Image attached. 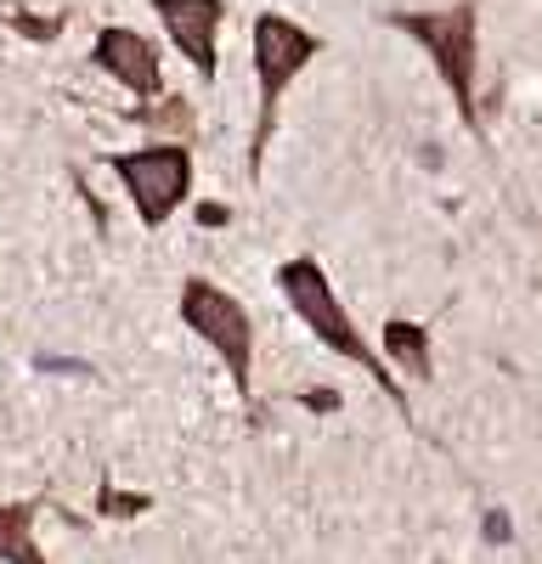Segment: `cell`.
I'll return each mask as SVG.
<instances>
[{
	"mask_svg": "<svg viewBox=\"0 0 542 564\" xmlns=\"http://www.w3.org/2000/svg\"><path fill=\"white\" fill-rule=\"evenodd\" d=\"M278 294H283V305L294 311V322L311 327V339H316V345L334 350V356L350 361V367H361V372H368V379L384 390V401H390L401 417H413L406 384L390 372V361L368 345V334L356 327V316L345 311V300H339V289H334V276L323 271V260H316V254H294V260H283V265H278Z\"/></svg>",
	"mask_w": 542,
	"mask_h": 564,
	"instance_id": "obj_1",
	"label": "cell"
},
{
	"mask_svg": "<svg viewBox=\"0 0 542 564\" xmlns=\"http://www.w3.org/2000/svg\"><path fill=\"white\" fill-rule=\"evenodd\" d=\"M323 57V34L283 12H254L249 23V68H254V130H249V181H260L271 135H278V108L283 90Z\"/></svg>",
	"mask_w": 542,
	"mask_h": 564,
	"instance_id": "obj_2",
	"label": "cell"
},
{
	"mask_svg": "<svg viewBox=\"0 0 542 564\" xmlns=\"http://www.w3.org/2000/svg\"><path fill=\"white\" fill-rule=\"evenodd\" d=\"M384 23L395 34H406L413 45H424V57L435 63L441 85L452 90L464 130H475L486 141V119H480V0H458L441 12H384Z\"/></svg>",
	"mask_w": 542,
	"mask_h": 564,
	"instance_id": "obj_3",
	"label": "cell"
},
{
	"mask_svg": "<svg viewBox=\"0 0 542 564\" xmlns=\"http://www.w3.org/2000/svg\"><path fill=\"white\" fill-rule=\"evenodd\" d=\"M175 311H181V327L220 356L232 390L243 401H254V316H249V305L209 276H187L175 294Z\"/></svg>",
	"mask_w": 542,
	"mask_h": 564,
	"instance_id": "obj_4",
	"label": "cell"
},
{
	"mask_svg": "<svg viewBox=\"0 0 542 564\" xmlns=\"http://www.w3.org/2000/svg\"><path fill=\"white\" fill-rule=\"evenodd\" d=\"M102 164L119 175L136 220L148 231L175 220L193 198V141H148V148H130V153H108Z\"/></svg>",
	"mask_w": 542,
	"mask_h": 564,
	"instance_id": "obj_5",
	"label": "cell"
},
{
	"mask_svg": "<svg viewBox=\"0 0 542 564\" xmlns=\"http://www.w3.org/2000/svg\"><path fill=\"white\" fill-rule=\"evenodd\" d=\"M90 63H97L113 85H124L136 102L164 97V52H159L142 29H124V23L102 29L97 45H90Z\"/></svg>",
	"mask_w": 542,
	"mask_h": 564,
	"instance_id": "obj_6",
	"label": "cell"
},
{
	"mask_svg": "<svg viewBox=\"0 0 542 564\" xmlns=\"http://www.w3.org/2000/svg\"><path fill=\"white\" fill-rule=\"evenodd\" d=\"M153 12L170 34V45L187 57L193 74H204V85L220 68V23H226V0H153Z\"/></svg>",
	"mask_w": 542,
	"mask_h": 564,
	"instance_id": "obj_7",
	"label": "cell"
},
{
	"mask_svg": "<svg viewBox=\"0 0 542 564\" xmlns=\"http://www.w3.org/2000/svg\"><path fill=\"white\" fill-rule=\"evenodd\" d=\"M384 361H390V372H406V379L430 384V379H435L430 327H424V322H406V316H390V322H384Z\"/></svg>",
	"mask_w": 542,
	"mask_h": 564,
	"instance_id": "obj_8",
	"label": "cell"
},
{
	"mask_svg": "<svg viewBox=\"0 0 542 564\" xmlns=\"http://www.w3.org/2000/svg\"><path fill=\"white\" fill-rule=\"evenodd\" d=\"M45 497H23V502H0V564H52L34 542V520H40Z\"/></svg>",
	"mask_w": 542,
	"mask_h": 564,
	"instance_id": "obj_9",
	"label": "cell"
},
{
	"mask_svg": "<svg viewBox=\"0 0 542 564\" xmlns=\"http://www.w3.org/2000/svg\"><path fill=\"white\" fill-rule=\"evenodd\" d=\"M130 119L159 130V141H164V130H175V141H193V130H198V108H193V97H181V90H164V97L130 108Z\"/></svg>",
	"mask_w": 542,
	"mask_h": 564,
	"instance_id": "obj_10",
	"label": "cell"
},
{
	"mask_svg": "<svg viewBox=\"0 0 542 564\" xmlns=\"http://www.w3.org/2000/svg\"><path fill=\"white\" fill-rule=\"evenodd\" d=\"M148 508H153L148 491H113V486L97 491V513H102V520H136V513H148Z\"/></svg>",
	"mask_w": 542,
	"mask_h": 564,
	"instance_id": "obj_11",
	"label": "cell"
},
{
	"mask_svg": "<svg viewBox=\"0 0 542 564\" xmlns=\"http://www.w3.org/2000/svg\"><path fill=\"white\" fill-rule=\"evenodd\" d=\"M480 531H486V542H509V536H514V525H509L503 508H486V525H480Z\"/></svg>",
	"mask_w": 542,
	"mask_h": 564,
	"instance_id": "obj_12",
	"label": "cell"
},
{
	"mask_svg": "<svg viewBox=\"0 0 542 564\" xmlns=\"http://www.w3.org/2000/svg\"><path fill=\"white\" fill-rule=\"evenodd\" d=\"M300 406H311V412H339V406H345V395H339V390H305V395H300Z\"/></svg>",
	"mask_w": 542,
	"mask_h": 564,
	"instance_id": "obj_13",
	"label": "cell"
},
{
	"mask_svg": "<svg viewBox=\"0 0 542 564\" xmlns=\"http://www.w3.org/2000/svg\"><path fill=\"white\" fill-rule=\"evenodd\" d=\"M435 564H446V558H435Z\"/></svg>",
	"mask_w": 542,
	"mask_h": 564,
	"instance_id": "obj_14",
	"label": "cell"
}]
</instances>
